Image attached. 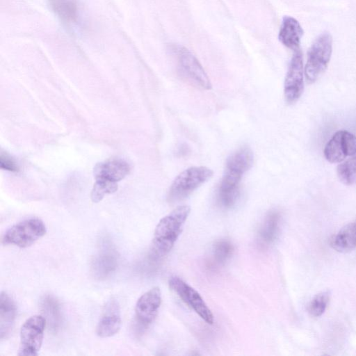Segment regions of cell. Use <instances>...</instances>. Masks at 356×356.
<instances>
[{
    "label": "cell",
    "mask_w": 356,
    "mask_h": 356,
    "mask_svg": "<svg viewBox=\"0 0 356 356\" xmlns=\"http://www.w3.org/2000/svg\"><path fill=\"white\" fill-rule=\"evenodd\" d=\"M253 152L248 146H243L227 159L225 170L220 182L217 200L225 209L234 206L240 196V182L243 175L252 167Z\"/></svg>",
    "instance_id": "1"
},
{
    "label": "cell",
    "mask_w": 356,
    "mask_h": 356,
    "mask_svg": "<svg viewBox=\"0 0 356 356\" xmlns=\"http://www.w3.org/2000/svg\"><path fill=\"white\" fill-rule=\"evenodd\" d=\"M191 212L188 205L176 207L163 217L154 229L149 254L153 260L166 256L174 247Z\"/></svg>",
    "instance_id": "2"
},
{
    "label": "cell",
    "mask_w": 356,
    "mask_h": 356,
    "mask_svg": "<svg viewBox=\"0 0 356 356\" xmlns=\"http://www.w3.org/2000/svg\"><path fill=\"white\" fill-rule=\"evenodd\" d=\"M332 51V35L329 32L321 33L314 40L307 53L304 73L309 83L315 82L327 69Z\"/></svg>",
    "instance_id": "3"
},
{
    "label": "cell",
    "mask_w": 356,
    "mask_h": 356,
    "mask_svg": "<svg viewBox=\"0 0 356 356\" xmlns=\"http://www.w3.org/2000/svg\"><path fill=\"white\" fill-rule=\"evenodd\" d=\"M213 170L205 166L188 168L179 173L172 181L168 198L171 202L182 200L213 175Z\"/></svg>",
    "instance_id": "4"
},
{
    "label": "cell",
    "mask_w": 356,
    "mask_h": 356,
    "mask_svg": "<svg viewBox=\"0 0 356 356\" xmlns=\"http://www.w3.org/2000/svg\"><path fill=\"white\" fill-rule=\"evenodd\" d=\"M47 232L43 221L38 218L22 220L9 228L4 234L3 244L27 248L42 237Z\"/></svg>",
    "instance_id": "5"
},
{
    "label": "cell",
    "mask_w": 356,
    "mask_h": 356,
    "mask_svg": "<svg viewBox=\"0 0 356 356\" xmlns=\"http://www.w3.org/2000/svg\"><path fill=\"white\" fill-rule=\"evenodd\" d=\"M47 321L42 315L29 318L20 330V346L18 355H38L42 344Z\"/></svg>",
    "instance_id": "6"
},
{
    "label": "cell",
    "mask_w": 356,
    "mask_h": 356,
    "mask_svg": "<svg viewBox=\"0 0 356 356\" xmlns=\"http://www.w3.org/2000/svg\"><path fill=\"white\" fill-rule=\"evenodd\" d=\"M173 51L181 74L197 87L204 90L211 89V83L209 76L196 57L184 47H175Z\"/></svg>",
    "instance_id": "7"
},
{
    "label": "cell",
    "mask_w": 356,
    "mask_h": 356,
    "mask_svg": "<svg viewBox=\"0 0 356 356\" xmlns=\"http://www.w3.org/2000/svg\"><path fill=\"white\" fill-rule=\"evenodd\" d=\"M168 284L179 298L208 324H213V315L200 294L177 276L171 277Z\"/></svg>",
    "instance_id": "8"
},
{
    "label": "cell",
    "mask_w": 356,
    "mask_h": 356,
    "mask_svg": "<svg viewBox=\"0 0 356 356\" xmlns=\"http://www.w3.org/2000/svg\"><path fill=\"white\" fill-rule=\"evenodd\" d=\"M323 153L330 163L343 161L356 154V136L345 130L337 131L326 143Z\"/></svg>",
    "instance_id": "9"
},
{
    "label": "cell",
    "mask_w": 356,
    "mask_h": 356,
    "mask_svg": "<svg viewBox=\"0 0 356 356\" xmlns=\"http://www.w3.org/2000/svg\"><path fill=\"white\" fill-rule=\"evenodd\" d=\"M304 90V70L302 56L299 49L296 50L290 61L286 74L284 94L289 104L296 102Z\"/></svg>",
    "instance_id": "10"
},
{
    "label": "cell",
    "mask_w": 356,
    "mask_h": 356,
    "mask_svg": "<svg viewBox=\"0 0 356 356\" xmlns=\"http://www.w3.org/2000/svg\"><path fill=\"white\" fill-rule=\"evenodd\" d=\"M161 304V293L157 286L143 293L135 307L136 320L144 327L150 325L156 317Z\"/></svg>",
    "instance_id": "11"
},
{
    "label": "cell",
    "mask_w": 356,
    "mask_h": 356,
    "mask_svg": "<svg viewBox=\"0 0 356 356\" xmlns=\"http://www.w3.org/2000/svg\"><path fill=\"white\" fill-rule=\"evenodd\" d=\"M122 324L118 302L111 298L104 307L96 327L97 334L102 338L110 337L118 332Z\"/></svg>",
    "instance_id": "12"
},
{
    "label": "cell",
    "mask_w": 356,
    "mask_h": 356,
    "mask_svg": "<svg viewBox=\"0 0 356 356\" xmlns=\"http://www.w3.org/2000/svg\"><path fill=\"white\" fill-rule=\"evenodd\" d=\"M118 256L115 250L110 245L102 247L94 257L91 268L95 277L105 279L117 268Z\"/></svg>",
    "instance_id": "13"
},
{
    "label": "cell",
    "mask_w": 356,
    "mask_h": 356,
    "mask_svg": "<svg viewBox=\"0 0 356 356\" xmlns=\"http://www.w3.org/2000/svg\"><path fill=\"white\" fill-rule=\"evenodd\" d=\"M130 171L129 165L121 159H112L97 163L94 168L95 179H105L118 181L124 179Z\"/></svg>",
    "instance_id": "14"
},
{
    "label": "cell",
    "mask_w": 356,
    "mask_h": 356,
    "mask_svg": "<svg viewBox=\"0 0 356 356\" xmlns=\"http://www.w3.org/2000/svg\"><path fill=\"white\" fill-rule=\"evenodd\" d=\"M303 34V30L297 19L284 16L279 31V40L286 47L297 50Z\"/></svg>",
    "instance_id": "15"
},
{
    "label": "cell",
    "mask_w": 356,
    "mask_h": 356,
    "mask_svg": "<svg viewBox=\"0 0 356 356\" xmlns=\"http://www.w3.org/2000/svg\"><path fill=\"white\" fill-rule=\"evenodd\" d=\"M16 305L13 298L4 291L0 295V338L6 339L10 334L16 317Z\"/></svg>",
    "instance_id": "16"
},
{
    "label": "cell",
    "mask_w": 356,
    "mask_h": 356,
    "mask_svg": "<svg viewBox=\"0 0 356 356\" xmlns=\"http://www.w3.org/2000/svg\"><path fill=\"white\" fill-rule=\"evenodd\" d=\"M281 221L278 211L271 210L265 216L258 232V241L263 246L269 245L277 238Z\"/></svg>",
    "instance_id": "17"
},
{
    "label": "cell",
    "mask_w": 356,
    "mask_h": 356,
    "mask_svg": "<svg viewBox=\"0 0 356 356\" xmlns=\"http://www.w3.org/2000/svg\"><path fill=\"white\" fill-rule=\"evenodd\" d=\"M330 245L337 252H347L356 248V220L341 228L333 235Z\"/></svg>",
    "instance_id": "18"
},
{
    "label": "cell",
    "mask_w": 356,
    "mask_h": 356,
    "mask_svg": "<svg viewBox=\"0 0 356 356\" xmlns=\"http://www.w3.org/2000/svg\"><path fill=\"white\" fill-rule=\"evenodd\" d=\"M40 305L43 316L51 330L54 332L58 331L62 324V315L56 298L51 295H46L41 300Z\"/></svg>",
    "instance_id": "19"
},
{
    "label": "cell",
    "mask_w": 356,
    "mask_h": 356,
    "mask_svg": "<svg viewBox=\"0 0 356 356\" xmlns=\"http://www.w3.org/2000/svg\"><path fill=\"white\" fill-rule=\"evenodd\" d=\"M53 12L63 22H75L79 15L77 0H48Z\"/></svg>",
    "instance_id": "20"
},
{
    "label": "cell",
    "mask_w": 356,
    "mask_h": 356,
    "mask_svg": "<svg viewBox=\"0 0 356 356\" xmlns=\"http://www.w3.org/2000/svg\"><path fill=\"white\" fill-rule=\"evenodd\" d=\"M234 252V246L227 239L217 241L212 247L211 254L209 260V266L212 268H217L224 265Z\"/></svg>",
    "instance_id": "21"
},
{
    "label": "cell",
    "mask_w": 356,
    "mask_h": 356,
    "mask_svg": "<svg viewBox=\"0 0 356 356\" xmlns=\"http://www.w3.org/2000/svg\"><path fill=\"white\" fill-rule=\"evenodd\" d=\"M337 175L346 185L356 184V154L337 166Z\"/></svg>",
    "instance_id": "22"
},
{
    "label": "cell",
    "mask_w": 356,
    "mask_h": 356,
    "mask_svg": "<svg viewBox=\"0 0 356 356\" xmlns=\"http://www.w3.org/2000/svg\"><path fill=\"white\" fill-rule=\"evenodd\" d=\"M117 190V182L105 179H96L90 197L93 202H99L106 195L113 193Z\"/></svg>",
    "instance_id": "23"
},
{
    "label": "cell",
    "mask_w": 356,
    "mask_h": 356,
    "mask_svg": "<svg viewBox=\"0 0 356 356\" xmlns=\"http://www.w3.org/2000/svg\"><path fill=\"white\" fill-rule=\"evenodd\" d=\"M330 293L323 291L312 300L308 306V312L314 317L321 316L325 311L330 300Z\"/></svg>",
    "instance_id": "24"
},
{
    "label": "cell",
    "mask_w": 356,
    "mask_h": 356,
    "mask_svg": "<svg viewBox=\"0 0 356 356\" xmlns=\"http://www.w3.org/2000/svg\"><path fill=\"white\" fill-rule=\"evenodd\" d=\"M0 166L2 169L15 172L18 170V165L14 159H13L6 152H1L0 154Z\"/></svg>",
    "instance_id": "25"
}]
</instances>
